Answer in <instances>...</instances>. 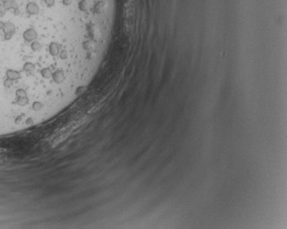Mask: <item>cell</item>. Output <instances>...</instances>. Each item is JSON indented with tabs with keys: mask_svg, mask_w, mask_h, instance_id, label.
<instances>
[{
	"mask_svg": "<svg viewBox=\"0 0 287 229\" xmlns=\"http://www.w3.org/2000/svg\"><path fill=\"white\" fill-rule=\"evenodd\" d=\"M23 37L25 39V41L32 43V42L35 41V39L38 37V34L34 28H28L24 32Z\"/></svg>",
	"mask_w": 287,
	"mask_h": 229,
	"instance_id": "6da1fadb",
	"label": "cell"
},
{
	"mask_svg": "<svg viewBox=\"0 0 287 229\" xmlns=\"http://www.w3.org/2000/svg\"><path fill=\"white\" fill-rule=\"evenodd\" d=\"M6 76H7V78L12 80L14 82V81L18 80L20 77H21V75H20V73L17 70L8 69V70H7V72H6Z\"/></svg>",
	"mask_w": 287,
	"mask_h": 229,
	"instance_id": "7a4b0ae2",
	"label": "cell"
},
{
	"mask_svg": "<svg viewBox=\"0 0 287 229\" xmlns=\"http://www.w3.org/2000/svg\"><path fill=\"white\" fill-rule=\"evenodd\" d=\"M27 10L30 15H37L39 12V7L35 3L30 2L27 5Z\"/></svg>",
	"mask_w": 287,
	"mask_h": 229,
	"instance_id": "3957f363",
	"label": "cell"
},
{
	"mask_svg": "<svg viewBox=\"0 0 287 229\" xmlns=\"http://www.w3.org/2000/svg\"><path fill=\"white\" fill-rule=\"evenodd\" d=\"M3 32L4 34H7V33H15L16 32V27L15 25L10 23V22H7L4 24V27H3Z\"/></svg>",
	"mask_w": 287,
	"mask_h": 229,
	"instance_id": "277c9868",
	"label": "cell"
},
{
	"mask_svg": "<svg viewBox=\"0 0 287 229\" xmlns=\"http://www.w3.org/2000/svg\"><path fill=\"white\" fill-rule=\"evenodd\" d=\"M23 70L27 73H32L35 71V65L31 62H25L23 65Z\"/></svg>",
	"mask_w": 287,
	"mask_h": 229,
	"instance_id": "5b68a950",
	"label": "cell"
},
{
	"mask_svg": "<svg viewBox=\"0 0 287 229\" xmlns=\"http://www.w3.org/2000/svg\"><path fill=\"white\" fill-rule=\"evenodd\" d=\"M31 49L34 52H38L41 49V44L38 41H34L31 43Z\"/></svg>",
	"mask_w": 287,
	"mask_h": 229,
	"instance_id": "8992f818",
	"label": "cell"
},
{
	"mask_svg": "<svg viewBox=\"0 0 287 229\" xmlns=\"http://www.w3.org/2000/svg\"><path fill=\"white\" fill-rule=\"evenodd\" d=\"M3 85H4V87H6V88H10L13 85V81L8 78H6L3 81Z\"/></svg>",
	"mask_w": 287,
	"mask_h": 229,
	"instance_id": "52a82bcc",
	"label": "cell"
},
{
	"mask_svg": "<svg viewBox=\"0 0 287 229\" xmlns=\"http://www.w3.org/2000/svg\"><path fill=\"white\" fill-rule=\"evenodd\" d=\"M3 7L6 8L7 10H9L12 8V1L11 0H7L6 2L3 3Z\"/></svg>",
	"mask_w": 287,
	"mask_h": 229,
	"instance_id": "ba28073f",
	"label": "cell"
},
{
	"mask_svg": "<svg viewBox=\"0 0 287 229\" xmlns=\"http://www.w3.org/2000/svg\"><path fill=\"white\" fill-rule=\"evenodd\" d=\"M15 33H7V34H4V40H6V41H8V40H10L12 38V37L14 35Z\"/></svg>",
	"mask_w": 287,
	"mask_h": 229,
	"instance_id": "9c48e42d",
	"label": "cell"
},
{
	"mask_svg": "<svg viewBox=\"0 0 287 229\" xmlns=\"http://www.w3.org/2000/svg\"><path fill=\"white\" fill-rule=\"evenodd\" d=\"M7 10L3 7V5L2 6H0V16H4V15L7 13Z\"/></svg>",
	"mask_w": 287,
	"mask_h": 229,
	"instance_id": "30bf717a",
	"label": "cell"
},
{
	"mask_svg": "<svg viewBox=\"0 0 287 229\" xmlns=\"http://www.w3.org/2000/svg\"><path fill=\"white\" fill-rule=\"evenodd\" d=\"M44 1L45 2V4H47L48 7H52L53 5L55 4V0H44Z\"/></svg>",
	"mask_w": 287,
	"mask_h": 229,
	"instance_id": "8fae6325",
	"label": "cell"
},
{
	"mask_svg": "<svg viewBox=\"0 0 287 229\" xmlns=\"http://www.w3.org/2000/svg\"><path fill=\"white\" fill-rule=\"evenodd\" d=\"M12 8H13L14 10L18 8V5H17V3L16 0H12Z\"/></svg>",
	"mask_w": 287,
	"mask_h": 229,
	"instance_id": "7c38bea8",
	"label": "cell"
},
{
	"mask_svg": "<svg viewBox=\"0 0 287 229\" xmlns=\"http://www.w3.org/2000/svg\"><path fill=\"white\" fill-rule=\"evenodd\" d=\"M64 4L65 5V6H67V5H70L72 3V0H64Z\"/></svg>",
	"mask_w": 287,
	"mask_h": 229,
	"instance_id": "4fadbf2b",
	"label": "cell"
},
{
	"mask_svg": "<svg viewBox=\"0 0 287 229\" xmlns=\"http://www.w3.org/2000/svg\"><path fill=\"white\" fill-rule=\"evenodd\" d=\"M14 14L16 15V16H19V15H20V10H19V8H17V9H15Z\"/></svg>",
	"mask_w": 287,
	"mask_h": 229,
	"instance_id": "5bb4252c",
	"label": "cell"
},
{
	"mask_svg": "<svg viewBox=\"0 0 287 229\" xmlns=\"http://www.w3.org/2000/svg\"><path fill=\"white\" fill-rule=\"evenodd\" d=\"M4 22H2V21H0V30H1V29H3V27H4Z\"/></svg>",
	"mask_w": 287,
	"mask_h": 229,
	"instance_id": "9a60e30c",
	"label": "cell"
},
{
	"mask_svg": "<svg viewBox=\"0 0 287 229\" xmlns=\"http://www.w3.org/2000/svg\"><path fill=\"white\" fill-rule=\"evenodd\" d=\"M1 1H2V2L4 3V2H6V1H7V0H1Z\"/></svg>",
	"mask_w": 287,
	"mask_h": 229,
	"instance_id": "2e32d148",
	"label": "cell"
}]
</instances>
